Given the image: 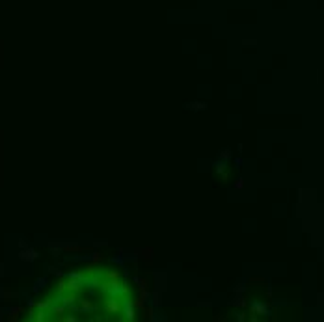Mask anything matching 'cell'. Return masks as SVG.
<instances>
[{
	"instance_id": "277c9868",
	"label": "cell",
	"mask_w": 324,
	"mask_h": 322,
	"mask_svg": "<svg viewBox=\"0 0 324 322\" xmlns=\"http://www.w3.org/2000/svg\"><path fill=\"white\" fill-rule=\"evenodd\" d=\"M37 257H39V253L35 250H24V252H21V259L22 261H35Z\"/></svg>"
},
{
	"instance_id": "4fadbf2b",
	"label": "cell",
	"mask_w": 324,
	"mask_h": 322,
	"mask_svg": "<svg viewBox=\"0 0 324 322\" xmlns=\"http://www.w3.org/2000/svg\"><path fill=\"white\" fill-rule=\"evenodd\" d=\"M114 263H119V265H121V263H123V257H121V255H119V257H114Z\"/></svg>"
},
{
	"instance_id": "9c48e42d",
	"label": "cell",
	"mask_w": 324,
	"mask_h": 322,
	"mask_svg": "<svg viewBox=\"0 0 324 322\" xmlns=\"http://www.w3.org/2000/svg\"><path fill=\"white\" fill-rule=\"evenodd\" d=\"M134 283H136V285H138V287H140L142 291L145 289V283H144V279H140V278H134Z\"/></svg>"
},
{
	"instance_id": "52a82bcc",
	"label": "cell",
	"mask_w": 324,
	"mask_h": 322,
	"mask_svg": "<svg viewBox=\"0 0 324 322\" xmlns=\"http://www.w3.org/2000/svg\"><path fill=\"white\" fill-rule=\"evenodd\" d=\"M82 311L91 313V311H95V306H93V304H89L88 300H82Z\"/></svg>"
},
{
	"instance_id": "8fae6325",
	"label": "cell",
	"mask_w": 324,
	"mask_h": 322,
	"mask_svg": "<svg viewBox=\"0 0 324 322\" xmlns=\"http://www.w3.org/2000/svg\"><path fill=\"white\" fill-rule=\"evenodd\" d=\"M235 188H237V190H242V188H244V181H242V179H237Z\"/></svg>"
},
{
	"instance_id": "6da1fadb",
	"label": "cell",
	"mask_w": 324,
	"mask_h": 322,
	"mask_svg": "<svg viewBox=\"0 0 324 322\" xmlns=\"http://www.w3.org/2000/svg\"><path fill=\"white\" fill-rule=\"evenodd\" d=\"M121 313L125 315V319L127 320H134V304L130 302V300H123V304H121Z\"/></svg>"
},
{
	"instance_id": "30bf717a",
	"label": "cell",
	"mask_w": 324,
	"mask_h": 322,
	"mask_svg": "<svg viewBox=\"0 0 324 322\" xmlns=\"http://www.w3.org/2000/svg\"><path fill=\"white\" fill-rule=\"evenodd\" d=\"M45 283H47V279H45V278H41V279H37V283H35V291H39V289H41V287H43Z\"/></svg>"
},
{
	"instance_id": "7c38bea8",
	"label": "cell",
	"mask_w": 324,
	"mask_h": 322,
	"mask_svg": "<svg viewBox=\"0 0 324 322\" xmlns=\"http://www.w3.org/2000/svg\"><path fill=\"white\" fill-rule=\"evenodd\" d=\"M235 164H237V168H240L242 166V158H235Z\"/></svg>"
},
{
	"instance_id": "5b68a950",
	"label": "cell",
	"mask_w": 324,
	"mask_h": 322,
	"mask_svg": "<svg viewBox=\"0 0 324 322\" xmlns=\"http://www.w3.org/2000/svg\"><path fill=\"white\" fill-rule=\"evenodd\" d=\"M226 168H227V160H222V158H218L216 162H214V170L222 175V173H226Z\"/></svg>"
},
{
	"instance_id": "8992f818",
	"label": "cell",
	"mask_w": 324,
	"mask_h": 322,
	"mask_svg": "<svg viewBox=\"0 0 324 322\" xmlns=\"http://www.w3.org/2000/svg\"><path fill=\"white\" fill-rule=\"evenodd\" d=\"M147 302H149V306L158 307V306H160V296H158L157 293H153V294H149V296H147Z\"/></svg>"
},
{
	"instance_id": "ba28073f",
	"label": "cell",
	"mask_w": 324,
	"mask_h": 322,
	"mask_svg": "<svg viewBox=\"0 0 324 322\" xmlns=\"http://www.w3.org/2000/svg\"><path fill=\"white\" fill-rule=\"evenodd\" d=\"M218 158H222V160H229V158H231V151H229V149H222Z\"/></svg>"
},
{
	"instance_id": "3957f363",
	"label": "cell",
	"mask_w": 324,
	"mask_h": 322,
	"mask_svg": "<svg viewBox=\"0 0 324 322\" xmlns=\"http://www.w3.org/2000/svg\"><path fill=\"white\" fill-rule=\"evenodd\" d=\"M186 108H188V110H196V112H203V110H207V102H203V101L186 102Z\"/></svg>"
},
{
	"instance_id": "7a4b0ae2",
	"label": "cell",
	"mask_w": 324,
	"mask_h": 322,
	"mask_svg": "<svg viewBox=\"0 0 324 322\" xmlns=\"http://www.w3.org/2000/svg\"><path fill=\"white\" fill-rule=\"evenodd\" d=\"M104 311H106L108 315H117V313L121 311V306H119V302L114 300V296H112L110 300L104 302Z\"/></svg>"
}]
</instances>
